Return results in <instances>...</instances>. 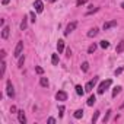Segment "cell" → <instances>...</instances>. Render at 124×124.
<instances>
[{
    "mask_svg": "<svg viewBox=\"0 0 124 124\" xmlns=\"http://www.w3.org/2000/svg\"><path fill=\"white\" fill-rule=\"evenodd\" d=\"M111 83H112V82H111V79H107V80L101 82V85L98 86V93H99V95H102V93H104L109 86H111Z\"/></svg>",
    "mask_w": 124,
    "mask_h": 124,
    "instance_id": "obj_1",
    "label": "cell"
},
{
    "mask_svg": "<svg viewBox=\"0 0 124 124\" xmlns=\"http://www.w3.org/2000/svg\"><path fill=\"white\" fill-rule=\"evenodd\" d=\"M22 51H23V42L19 41V42L16 44V47H15V53H13V55H15L16 58H19V57L22 55Z\"/></svg>",
    "mask_w": 124,
    "mask_h": 124,
    "instance_id": "obj_2",
    "label": "cell"
},
{
    "mask_svg": "<svg viewBox=\"0 0 124 124\" xmlns=\"http://www.w3.org/2000/svg\"><path fill=\"white\" fill-rule=\"evenodd\" d=\"M96 82H98V78H93L92 80H89V82L86 83V86H85V91H86V92H91V91H92V89L95 88Z\"/></svg>",
    "mask_w": 124,
    "mask_h": 124,
    "instance_id": "obj_3",
    "label": "cell"
},
{
    "mask_svg": "<svg viewBox=\"0 0 124 124\" xmlns=\"http://www.w3.org/2000/svg\"><path fill=\"white\" fill-rule=\"evenodd\" d=\"M6 92H8V96H10V98L15 96V89H13V85L10 80H8V83H6Z\"/></svg>",
    "mask_w": 124,
    "mask_h": 124,
    "instance_id": "obj_4",
    "label": "cell"
},
{
    "mask_svg": "<svg viewBox=\"0 0 124 124\" xmlns=\"http://www.w3.org/2000/svg\"><path fill=\"white\" fill-rule=\"evenodd\" d=\"M34 8H35V12L37 13H41L44 10V5H42L41 0H35V2H34Z\"/></svg>",
    "mask_w": 124,
    "mask_h": 124,
    "instance_id": "obj_5",
    "label": "cell"
},
{
    "mask_svg": "<svg viewBox=\"0 0 124 124\" xmlns=\"http://www.w3.org/2000/svg\"><path fill=\"white\" fill-rule=\"evenodd\" d=\"M76 26H78V22H70V23L67 25L66 31H64V35H69L70 32H73V31L76 29Z\"/></svg>",
    "mask_w": 124,
    "mask_h": 124,
    "instance_id": "obj_6",
    "label": "cell"
},
{
    "mask_svg": "<svg viewBox=\"0 0 124 124\" xmlns=\"http://www.w3.org/2000/svg\"><path fill=\"white\" fill-rule=\"evenodd\" d=\"M55 99H57V101H66V99H67V93H66L64 91H58V92L55 93Z\"/></svg>",
    "mask_w": 124,
    "mask_h": 124,
    "instance_id": "obj_7",
    "label": "cell"
},
{
    "mask_svg": "<svg viewBox=\"0 0 124 124\" xmlns=\"http://www.w3.org/2000/svg\"><path fill=\"white\" fill-rule=\"evenodd\" d=\"M115 25H117V21H109V22H105L102 28H104V31H108L109 28H112V26H115Z\"/></svg>",
    "mask_w": 124,
    "mask_h": 124,
    "instance_id": "obj_8",
    "label": "cell"
},
{
    "mask_svg": "<svg viewBox=\"0 0 124 124\" xmlns=\"http://www.w3.org/2000/svg\"><path fill=\"white\" fill-rule=\"evenodd\" d=\"M18 120H19L21 124H25V123H26V117H25L23 111H18Z\"/></svg>",
    "mask_w": 124,
    "mask_h": 124,
    "instance_id": "obj_9",
    "label": "cell"
},
{
    "mask_svg": "<svg viewBox=\"0 0 124 124\" xmlns=\"http://www.w3.org/2000/svg\"><path fill=\"white\" fill-rule=\"evenodd\" d=\"M63 50H64V41L63 39H58L57 41V51L58 53H63Z\"/></svg>",
    "mask_w": 124,
    "mask_h": 124,
    "instance_id": "obj_10",
    "label": "cell"
},
{
    "mask_svg": "<svg viewBox=\"0 0 124 124\" xmlns=\"http://www.w3.org/2000/svg\"><path fill=\"white\" fill-rule=\"evenodd\" d=\"M9 34H10L9 26H5V28H3V31H2V37H3L5 39H8V38H9Z\"/></svg>",
    "mask_w": 124,
    "mask_h": 124,
    "instance_id": "obj_11",
    "label": "cell"
},
{
    "mask_svg": "<svg viewBox=\"0 0 124 124\" xmlns=\"http://www.w3.org/2000/svg\"><path fill=\"white\" fill-rule=\"evenodd\" d=\"M98 35V28H92L89 32H88V37L89 38H93V37H96Z\"/></svg>",
    "mask_w": 124,
    "mask_h": 124,
    "instance_id": "obj_12",
    "label": "cell"
},
{
    "mask_svg": "<svg viewBox=\"0 0 124 124\" xmlns=\"http://www.w3.org/2000/svg\"><path fill=\"white\" fill-rule=\"evenodd\" d=\"M123 50H124V41H120L118 45H117V48H115V51L120 54V53H123Z\"/></svg>",
    "mask_w": 124,
    "mask_h": 124,
    "instance_id": "obj_13",
    "label": "cell"
},
{
    "mask_svg": "<svg viewBox=\"0 0 124 124\" xmlns=\"http://www.w3.org/2000/svg\"><path fill=\"white\" fill-rule=\"evenodd\" d=\"M95 102H96V98H95V95H91V96H89V99H88V105H89V107H92Z\"/></svg>",
    "mask_w": 124,
    "mask_h": 124,
    "instance_id": "obj_14",
    "label": "cell"
},
{
    "mask_svg": "<svg viewBox=\"0 0 124 124\" xmlns=\"http://www.w3.org/2000/svg\"><path fill=\"white\" fill-rule=\"evenodd\" d=\"M26 26H28V21H26V18H23V19H22V22H21V29H22V31H25V29H26Z\"/></svg>",
    "mask_w": 124,
    "mask_h": 124,
    "instance_id": "obj_15",
    "label": "cell"
},
{
    "mask_svg": "<svg viewBox=\"0 0 124 124\" xmlns=\"http://www.w3.org/2000/svg\"><path fill=\"white\" fill-rule=\"evenodd\" d=\"M75 89H76V93H78V95H83V92H85V91H83L85 88H82L80 85H76V88H75Z\"/></svg>",
    "mask_w": 124,
    "mask_h": 124,
    "instance_id": "obj_16",
    "label": "cell"
},
{
    "mask_svg": "<svg viewBox=\"0 0 124 124\" xmlns=\"http://www.w3.org/2000/svg\"><path fill=\"white\" fill-rule=\"evenodd\" d=\"M120 92H121V86H115V88H114V91H112V98H115Z\"/></svg>",
    "mask_w": 124,
    "mask_h": 124,
    "instance_id": "obj_17",
    "label": "cell"
},
{
    "mask_svg": "<svg viewBox=\"0 0 124 124\" xmlns=\"http://www.w3.org/2000/svg\"><path fill=\"white\" fill-rule=\"evenodd\" d=\"M83 117V109H78V111H75V118H82Z\"/></svg>",
    "mask_w": 124,
    "mask_h": 124,
    "instance_id": "obj_18",
    "label": "cell"
},
{
    "mask_svg": "<svg viewBox=\"0 0 124 124\" xmlns=\"http://www.w3.org/2000/svg\"><path fill=\"white\" fill-rule=\"evenodd\" d=\"M39 83H41V86H44V88H47V86H48V79H47V78H41V80H39Z\"/></svg>",
    "mask_w": 124,
    "mask_h": 124,
    "instance_id": "obj_19",
    "label": "cell"
},
{
    "mask_svg": "<svg viewBox=\"0 0 124 124\" xmlns=\"http://www.w3.org/2000/svg\"><path fill=\"white\" fill-rule=\"evenodd\" d=\"M51 61H53V64H54V66H57V64H58V55H57V54H53Z\"/></svg>",
    "mask_w": 124,
    "mask_h": 124,
    "instance_id": "obj_20",
    "label": "cell"
},
{
    "mask_svg": "<svg viewBox=\"0 0 124 124\" xmlns=\"http://www.w3.org/2000/svg\"><path fill=\"white\" fill-rule=\"evenodd\" d=\"M80 69H82L83 72H88V70H89V63H88V61H85V63L80 66Z\"/></svg>",
    "mask_w": 124,
    "mask_h": 124,
    "instance_id": "obj_21",
    "label": "cell"
},
{
    "mask_svg": "<svg viewBox=\"0 0 124 124\" xmlns=\"http://www.w3.org/2000/svg\"><path fill=\"white\" fill-rule=\"evenodd\" d=\"M95 50H96V44H92V45H89L88 53H89V54H92V53H95Z\"/></svg>",
    "mask_w": 124,
    "mask_h": 124,
    "instance_id": "obj_22",
    "label": "cell"
},
{
    "mask_svg": "<svg viewBox=\"0 0 124 124\" xmlns=\"http://www.w3.org/2000/svg\"><path fill=\"white\" fill-rule=\"evenodd\" d=\"M23 63H25V57H23V55H21V57H19V61H18V67H22V66H23Z\"/></svg>",
    "mask_w": 124,
    "mask_h": 124,
    "instance_id": "obj_23",
    "label": "cell"
},
{
    "mask_svg": "<svg viewBox=\"0 0 124 124\" xmlns=\"http://www.w3.org/2000/svg\"><path fill=\"white\" fill-rule=\"evenodd\" d=\"M63 114H64V105H60L58 107V115L63 117Z\"/></svg>",
    "mask_w": 124,
    "mask_h": 124,
    "instance_id": "obj_24",
    "label": "cell"
},
{
    "mask_svg": "<svg viewBox=\"0 0 124 124\" xmlns=\"http://www.w3.org/2000/svg\"><path fill=\"white\" fill-rule=\"evenodd\" d=\"M101 47H102V48H108V47H109V42L104 39V41H101Z\"/></svg>",
    "mask_w": 124,
    "mask_h": 124,
    "instance_id": "obj_25",
    "label": "cell"
},
{
    "mask_svg": "<svg viewBox=\"0 0 124 124\" xmlns=\"http://www.w3.org/2000/svg\"><path fill=\"white\" fill-rule=\"evenodd\" d=\"M109 115H111V111H107V114H105V117L102 118V121H104V123H107V121L109 120Z\"/></svg>",
    "mask_w": 124,
    "mask_h": 124,
    "instance_id": "obj_26",
    "label": "cell"
},
{
    "mask_svg": "<svg viewBox=\"0 0 124 124\" xmlns=\"http://www.w3.org/2000/svg\"><path fill=\"white\" fill-rule=\"evenodd\" d=\"M98 117H99V111H96V112L93 114V117H92V123H96V120H98Z\"/></svg>",
    "mask_w": 124,
    "mask_h": 124,
    "instance_id": "obj_27",
    "label": "cell"
},
{
    "mask_svg": "<svg viewBox=\"0 0 124 124\" xmlns=\"http://www.w3.org/2000/svg\"><path fill=\"white\" fill-rule=\"evenodd\" d=\"M5 70H6V63H5V60L2 61V76L5 75Z\"/></svg>",
    "mask_w": 124,
    "mask_h": 124,
    "instance_id": "obj_28",
    "label": "cell"
},
{
    "mask_svg": "<svg viewBox=\"0 0 124 124\" xmlns=\"http://www.w3.org/2000/svg\"><path fill=\"white\" fill-rule=\"evenodd\" d=\"M86 2H88V0H78V2H76V5H78V6H82V5H85Z\"/></svg>",
    "mask_w": 124,
    "mask_h": 124,
    "instance_id": "obj_29",
    "label": "cell"
},
{
    "mask_svg": "<svg viewBox=\"0 0 124 124\" xmlns=\"http://www.w3.org/2000/svg\"><path fill=\"white\" fill-rule=\"evenodd\" d=\"M29 16H31V21H32V22H35V19H37V16H35V12H31V13H29Z\"/></svg>",
    "mask_w": 124,
    "mask_h": 124,
    "instance_id": "obj_30",
    "label": "cell"
},
{
    "mask_svg": "<svg viewBox=\"0 0 124 124\" xmlns=\"http://www.w3.org/2000/svg\"><path fill=\"white\" fill-rule=\"evenodd\" d=\"M35 72H37L38 75H42V73H44V70H42V67H35Z\"/></svg>",
    "mask_w": 124,
    "mask_h": 124,
    "instance_id": "obj_31",
    "label": "cell"
},
{
    "mask_svg": "<svg viewBox=\"0 0 124 124\" xmlns=\"http://www.w3.org/2000/svg\"><path fill=\"white\" fill-rule=\"evenodd\" d=\"M121 72H123V67H120V69H117L114 73H115V76H118V75H121Z\"/></svg>",
    "mask_w": 124,
    "mask_h": 124,
    "instance_id": "obj_32",
    "label": "cell"
},
{
    "mask_svg": "<svg viewBox=\"0 0 124 124\" xmlns=\"http://www.w3.org/2000/svg\"><path fill=\"white\" fill-rule=\"evenodd\" d=\"M48 123H50V124H54V123H55V120H54L53 117H50V118H48Z\"/></svg>",
    "mask_w": 124,
    "mask_h": 124,
    "instance_id": "obj_33",
    "label": "cell"
},
{
    "mask_svg": "<svg viewBox=\"0 0 124 124\" xmlns=\"http://www.w3.org/2000/svg\"><path fill=\"white\" fill-rule=\"evenodd\" d=\"M0 54H2V57L5 58V55H6V51H5V50H2V51H0Z\"/></svg>",
    "mask_w": 124,
    "mask_h": 124,
    "instance_id": "obj_34",
    "label": "cell"
},
{
    "mask_svg": "<svg viewBox=\"0 0 124 124\" xmlns=\"http://www.w3.org/2000/svg\"><path fill=\"white\" fill-rule=\"evenodd\" d=\"M10 112H16V107H12L10 108Z\"/></svg>",
    "mask_w": 124,
    "mask_h": 124,
    "instance_id": "obj_35",
    "label": "cell"
},
{
    "mask_svg": "<svg viewBox=\"0 0 124 124\" xmlns=\"http://www.w3.org/2000/svg\"><path fill=\"white\" fill-rule=\"evenodd\" d=\"M9 2H10V0H3V2H2V3H3V5H8Z\"/></svg>",
    "mask_w": 124,
    "mask_h": 124,
    "instance_id": "obj_36",
    "label": "cell"
},
{
    "mask_svg": "<svg viewBox=\"0 0 124 124\" xmlns=\"http://www.w3.org/2000/svg\"><path fill=\"white\" fill-rule=\"evenodd\" d=\"M121 8H123V9H124V2H123V3H121Z\"/></svg>",
    "mask_w": 124,
    "mask_h": 124,
    "instance_id": "obj_37",
    "label": "cell"
},
{
    "mask_svg": "<svg viewBox=\"0 0 124 124\" xmlns=\"http://www.w3.org/2000/svg\"><path fill=\"white\" fill-rule=\"evenodd\" d=\"M121 108H124V102H123V104H121Z\"/></svg>",
    "mask_w": 124,
    "mask_h": 124,
    "instance_id": "obj_38",
    "label": "cell"
},
{
    "mask_svg": "<svg viewBox=\"0 0 124 124\" xmlns=\"http://www.w3.org/2000/svg\"><path fill=\"white\" fill-rule=\"evenodd\" d=\"M50 2H53V3H54V2H57V0H50Z\"/></svg>",
    "mask_w": 124,
    "mask_h": 124,
    "instance_id": "obj_39",
    "label": "cell"
}]
</instances>
